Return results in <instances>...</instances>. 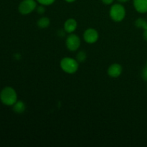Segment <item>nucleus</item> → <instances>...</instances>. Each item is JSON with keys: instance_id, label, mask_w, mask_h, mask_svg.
Wrapping results in <instances>:
<instances>
[{"instance_id": "nucleus-1", "label": "nucleus", "mask_w": 147, "mask_h": 147, "mask_svg": "<svg viewBox=\"0 0 147 147\" xmlns=\"http://www.w3.org/2000/svg\"><path fill=\"white\" fill-rule=\"evenodd\" d=\"M0 100L6 106H13L17 101V94L13 88L5 87L0 93Z\"/></svg>"}, {"instance_id": "nucleus-2", "label": "nucleus", "mask_w": 147, "mask_h": 147, "mask_svg": "<svg viewBox=\"0 0 147 147\" xmlns=\"http://www.w3.org/2000/svg\"><path fill=\"white\" fill-rule=\"evenodd\" d=\"M60 68L67 74H74L79 68V63L72 57H63L60 63Z\"/></svg>"}, {"instance_id": "nucleus-3", "label": "nucleus", "mask_w": 147, "mask_h": 147, "mask_svg": "<svg viewBox=\"0 0 147 147\" xmlns=\"http://www.w3.org/2000/svg\"><path fill=\"white\" fill-rule=\"evenodd\" d=\"M126 9L121 4H114L111 7L109 15L116 22H121L126 17Z\"/></svg>"}, {"instance_id": "nucleus-4", "label": "nucleus", "mask_w": 147, "mask_h": 147, "mask_svg": "<svg viewBox=\"0 0 147 147\" xmlns=\"http://www.w3.org/2000/svg\"><path fill=\"white\" fill-rule=\"evenodd\" d=\"M37 1L35 0H23L19 5V11L23 15L30 14L37 8Z\"/></svg>"}, {"instance_id": "nucleus-5", "label": "nucleus", "mask_w": 147, "mask_h": 147, "mask_svg": "<svg viewBox=\"0 0 147 147\" xmlns=\"http://www.w3.org/2000/svg\"><path fill=\"white\" fill-rule=\"evenodd\" d=\"M81 44V40L80 37L76 34H69V35L66 37L65 45L68 50L71 52H75L79 49Z\"/></svg>"}, {"instance_id": "nucleus-6", "label": "nucleus", "mask_w": 147, "mask_h": 147, "mask_svg": "<svg viewBox=\"0 0 147 147\" xmlns=\"http://www.w3.org/2000/svg\"><path fill=\"white\" fill-rule=\"evenodd\" d=\"M83 40L88 44H94L98 40V32L93 28H88L85 30L83 33Z\"/></svg>"}, {"instance_id": "nucleus-7", "label": "nucleus", "mask_w": 147, "mask_h": 147, "mask_svg": "<svg viewBox=\"0 0 147 147\" xmlns=\"http://www.w3.org/2000/svg\"><path fill=\"white\" fill-rule=\"evenodd\" d=\"M122 71H123V68H122V66L120 64L113 63V64L109 66V67L108 68L107 73L110 77L116 78L119 77L121 75Z\"/></svg>"}, {"instance_id": "nucleus-8", "label": "nucleus", "mask_w": 147, "mask_h": 147, "mask_svg": "<svg viewBox=\"0 0 147 147\" xmlns=\"http://www.w3.org/2000/svg\"><path fill=\"white\" fill-rule=\"evenodd\" d=\"M77 27L78 23L75 19H67L64 23V30L66 32V33H68V34L74 32Z\"/></svg>"}, {"instance_id": "nucleus-9", "label": "nucleus", "mask_w": 147, "mask_h": 147, "mask_svg": "<svg viewBox=\"0 0 147 147\" xmlns=\"http://www.w3.org/2000/svg\"><path fill=\"white\" fill-rule=\"evenodd\" d=\"M134 9L141 14L147 12V0H133Z\"/></svg>"}, {"instance_id": "nucleus-10", "label": "nucleus", "mask_w": 147, "mask_h": 147, "mask_svg": "<svg viewBox=\"0 0 147 147\" xmlns=\"http://www.w3.org/2000/svg\"><path fill=\"white\" fill-rule=\"evenodd\" d=\"M26 110V105L22 100H17L14 105H13V111L16 113L21 114L23 113Z\"/></svg>"}, {"instance_id": "nucleus-11", "label": "nucleus", "mask_w": 147, "mask_h": 147, "mask_svg": "<svg viewBox=\"0 0 147 147\" xmlns=\"http://www.w3.org/2000/svg\"><path fill=\"white\" fill-rule=\"evenodd\" d=\"M37 27L40 29H46L50 26V20L47 17H42L37 20Z\"/></svg>"}, {"instance_id": "nucleus-12", "label": "nucleus", "mask_w": 147, "mask_h": 147, "mask_svg": "<svg viewBox=\"0 0 147 147\" xmlns=\"http://www.w3.org/2000/svg\"><path fill=\"white\" fill-rule=\"evenodd\" d=\"M134 24L137 28L142 29L144 30L147 29V20L144 18H138L135 21Z\"/></svg>"}, {"instance_id": "nucleus-13", "label": "nucleus", "mask_w": 147, "mask_h": 147, "mask_svg": "<svg viewBox=\"0 0 147 147\" xmlns=\"http://www.w3.org/2000/svg\"><path fill=\"white\" fill-rule=\"evenodd\" d=\"M87 59V54L84 51H80L76 55V60L79 63H83Z\"/></svg>"}, {"instance_id": "nucleus-14", "label": "nucleus", "mask_w": 147, "mask_h": 147, "mask_svg": "<svg viewBox=\"0 0 147 147\" xmlns=\"http://www.w3.org/2000/svg\"><path fill=\"white\" fill-rule=\"evenodd\" d=\"M40 4L44 6H50L55 1V0H36Z\"/></svg>"}, {"instance_id": "nucleus-15", "label": "nucleus", "mask_w": 147, "mask_h": 147, "mask_svg": "<svg viewBox=\"0 0 147 147\" xmlns=\"http://www.w3.org/2000/svg\"><path fill=\"white\" fill-rule=\"evenodd\" d=\"M35 10H36V11H37V12L39 14H43L46 11L45 6L42 5V4H40V6H37V8H36Z\"/></svg>"}, {"instance_id": "nucleus-16", "label": "nucleus", "mask_w": 147, "mask_h": 147, "mask_svg": "<svg viewBox=\"0 0 147 147\" xmlns=\"http://www.w3.org/2000/svg\"><path fill=\"white\" fill-rule=\"evenodd\" d=\"M142 77L145 81H147V67H144V69L142 71Z\"/></svg>"}, {"instance_id": "nucleus-17", "label": "nucleus", "mask_w": 147, "mask_h": 147, "mask_svg": "<svg viewBox=\"0 0 147 147\" xmlns=\"http://www.w3.org/2000/svg\"><path fill=\"white\" fill-rule=\"evenodd\" d=\"M101 1L106 5H110V4H113L114 0H101Z\"/></svg>"}, {"instance_id": "nucleus-18", "label": "nucleus", "mask_w": 147, "mask_h": 147, "mask_svg": "<svg viewBox=\"0 0 147 147\" xmlns=\"http://www.w3.org/2000/svg\"><path fill=\"white\" fill-rule=\"evenodd\" d=\"M143 37L146 41H147V29L146 30H144V32H143Z\"/></svg>"}, {"instance_id": "nucleus-19", "label": "nucleus", "mask_w": 147, "mask_h": 147, "mask_svg": "<svg viewBox=\"0 0 147 147\" xmlns=\"http://www.w3.org/2000/svg\"><path fill=\"white\" fill-rule=\"evenodd\" d=\"M117 1H119L120 3H126V2H128L129 0H117Z\"/></svg>"}, {"instance_id": "nucleus-20", "label": "nucleus", "mask_w": 147, "mask_h": 147, "mask_svg": "<svg viewBox=\"0 0 147 147\" xmlns=\"http://www.w3.org/2000/svg\"><path fill=\"white\" fill-rule=\"evenodd\" d=\"M65 1L67 3H73L74 2V1H76V0H65Z\"/></svg>"}, {"instance_id": "nucleus-21", "label": "nucleus", "mask_w": 147, "mask_h": 147, "mask_svg": "<svg viewBox=\"0 0 147 147\" xmlns=\"http://www.w3.org/2000/svg\"><path fill=\"white\" fill-rule=\"evenodd\" d=\"M146 66L147 67V61H146Z\"/></svg>"}]
</instances>
